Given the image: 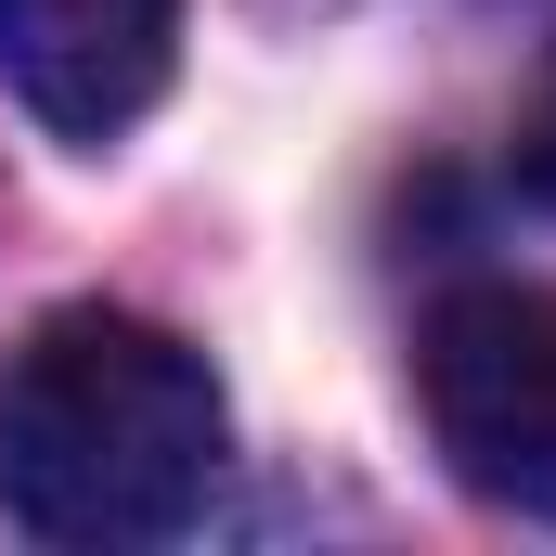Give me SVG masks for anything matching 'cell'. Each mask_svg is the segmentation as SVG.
I'll return each instance as SVG.
<instances>
[{"label":"cell","mask_w":556,"mask_h":556,"mask_svg":"<svg viewBox=\"0 0 556 556\" xmlns=\"http://www.w3.org/2000/svg\"><path fill=\"white\" fill-rule=\"evenodd\" d=\"M220 479L207 363L130 311H52L0 350V518L26 544H168Z\"/></svg>","instance_id":"1"},{"label":"cell","mask_w":556,"mask_h":556,"mask_svg":"<svg viewBox=\"0 0 556 556\" xmlns=\"http://www.w3.org/2000/svg\"><path fill=\"white\" fill-rule=\"evenodd\" d=\"M415 402L479 505L556 518V285H453L415 337Z\"/></svg>","instance_id":"2"},{"label":"cell","mask_w":556,"mask_h":556,"mask_svg":"<svg viewBox=\"0 0 556 556\" xmlns=\"http://www.w3.org/2000/svg\"><path fill=\"white\" fill-rule=\"evenodd\" d=\"M168 39H181V0H0V78L65 142L130 130L168 91Z\"/></svg>","instance_id":"3"},{"label":"cell","mask_w":556,"mask_h":556,"mask_svg":"<svg viewBox=\"0 0 556 556\" xmlns=\"http://www.w3.org/2000/svg\"><path fill=\"white\" fill-rule=\"evenodd\" d=\"M518 181L556 207V52H544V78H531V104H518Z\"/></svg>","instance_id":"4"}]
</instances>
